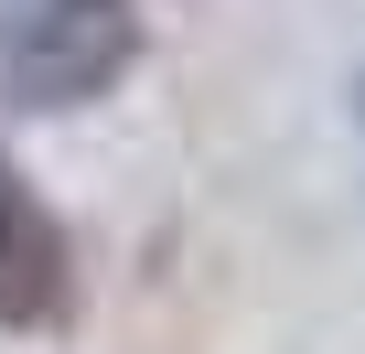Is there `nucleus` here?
Instances as JSON below:
<instances>
[{
	"label": "nucleus",
	"mask_w": 365,
	"mask_h": 354,
	"mask_svg": "<svg viewBox=\"0 0 365 354\" xmlns=\"http://www.w3.org/2000/svg\"><path fill=\"white\" fill-rule=\"evenodd\" d=\"M354 118H365V86H354Z\"/></svg>",
	"instance_id": "nucleus-3"
},
{
	"label": "nucleus",
	"mask_w": 365,
	"mask_h": 354,
	"mask_svg": "<svg viewBox=\"0 0 365 354\" xmlns=\"http://www.w3.org/2000/svg\"><path fill=\"white\" fill-rule=\"evenodd\" d=\"M140 0H22L0 33V97L11 108H97L140 65Z\"/></svg>",
	"instance_id": "nucleus-1"
},
{
	"label": "nucleus",
	"mask_w": 365,
	"mask_h": 354,
	"mask_svg": "<svg viewBox=\"0 0 365 354\" xmlns=\"http://www.w3.org/2000/svg\"><path fill=\"white\" fill-rule=\"evenodd\" d=\"M65 311H76V236L0 161V333H54Z\"/></svg>",
	"instance_id": "nucleus-2"
}]
</instances>
